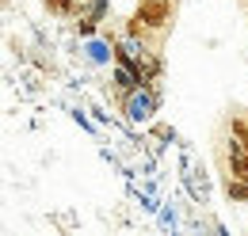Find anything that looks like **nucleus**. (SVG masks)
Instances as JSON below:
<instances>
[{"instance_id": "obj_1", "label": "nucleus", "mask_w": 248, "mask_h": 236, "mask_svg": "<svg viewBox=\"0 0 248 236\" xmlns=\"http://www.w3.org/2000/svg\"><path fill=\"white\" fill-rule=\"evenodd\" d=\"M138 15H141V23L149 30H160L168 23V15H172V4L168 0H141L138 4Z\"/></svg>"}, {"instance_id": "obj_2", "label": "nucleus", "mask_w": 248, "mask_h": 236, "mask_svg": "<svg viewBox=\"0 0 248 236\" xmlns=\"http://www.w3.org/2000/svg\"><path fill=\"white\" fill-rule=\"evenodd\" d=\"M229 164H233V176L248 183V152H233V156H229Z\"/></svg>"}, {"instance_id": "obj_3", "label": "nucleus", "mask_w": 248, "mask_h": 236, "mask_svg": "<svg viewBox=\"0 0 248 236\" xmlns=\"http://www.w3.org/2000/svg\"><path fill=\"white\" fill-rule=\"evenodd\" d=\"M229 198L248 202V183H245V179H233V183H229Z\"/></svg>"}, {"instance_id": "obj_4", "label": "nucleus", "mask_w": 248, "mask_h": 236, "mask_svg": "<svg viewBox=\"0 0 248 236\" xmlns=\"http://www.w3.org/2000/svg\"><path fill=\"white\" fill-rule=\"evenodd\" d=\"M46 8L58 12V15H69V12H73V0H46Z\"/></svg>"}, {"instance_id": "obj_5", "label": "nucleus", "mask_w": 248, "mask_h": 236, "mask_svg": "<svg viewBox=\"0 0 248 236\" xmlns=\"http://www.w3.org/2000/svg\"><path fill=\"white\" fill-rule=\"evenodd\" d=\"M233 137H241V141H248V122H241V118H233Z\"/></svg>"}, {"instance_id": "obj_6", "label": "nucleus", "mask_w": 248, "mask_h": 236, "mask_svg": "<svg viewBox=\"0 0 248 236\" xmlns=\"http://www.w3.org/2000/svg\"><path fill=\"white\" fill-rule=\"evenodd\" d=\"M245 148H248V141H245Z\"/></svg>"}]
</instances>
